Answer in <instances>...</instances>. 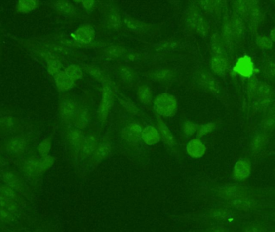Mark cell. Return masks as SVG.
Returning <instances> with one entry per match:
<instances>
[{"label": "cell", "mask_w": 275, "mask_h": 232, "mask_svg": "<svg viewBox=\"0 0 275 232\" xmlns=\"http://www.w3.org/2000/svg\"><path fill=\"white\" fill-rule=\"evenodd\" d=\"M55 82L57 88L62 92L70 89L74 83V81L72 80L71 78L65 74V71H61L55 75Z\"/></svg>", "instance_id": "d6986e66"}, {"label": "cell", "mask_w": 275, "mask_h": 232, "mask_svg": "<svg viewBox=\"0 0 275 232\" xmlns=\"http://www.w3.org/2000/svg\"><path fill=\"white\" fill-rule=\"evenodd\" d=\"M65 74L71 78L72 80H78L82 77V70L77 65H71L65 70Z\"/></svg>", "instance_id": "1f68e13d"}, {"label": "cell", "mask_w": 275, "mask_h": 232, "mask_svg": "<svg viewBox=\"0 0 275 232\" xmlns=\"http://www.w3.org/2000/svg\"><path fill=\"white\" fill-rule=\"evenodd\" d=\"M138 96L140 101L144 104H149L152 102V89L147 86H143L138 91Z\"/></svg>", "instance_id": "83f0119b"}, {"label": "cell", "mask_w": 275, "mask_h": 232, "mask_svg": "<svg viewBox=\"0 0 275 232\" xmlns=\"http://www.w3.org/2000/svg\"><path fill=\"white\" fill-rule=\"evenodd\" d=\"M235 211L227 206H219L212 209L209 212V217L220 224H230L236 220Z\"/></svg>", "instance_id": "5b68a950"}, {"label": "cell", "mask_w": 275, "mask_h": 232, "mask_svg": "<svg viewBox=\"0 0 275 232\" xmlns=\"http://www.w3.org/2000/svg\"><path fill=\"white\" fill-rule=\"evenodd\" d=\"M85 137L80 130H73L68 134V141L74 147L79 148L82 143Z\"/></svg>", "instance_id": "484cf974"}, {"label": "cell", "mask_w": 275, "mask_h": 232, "mask_svg": "<svg viewBox=\"0 0 275 232\" xmlns=\"http://www.w3.org/2000/svg\"><path fill=\"white\" fill-rule=\"evenodd\" d=\"M251 170V162L248 159H240L234 165L233 176L235 180L244 181L249 178Z\"/></svg>", "instance_id": "ba28073f"}, {"label": "cell", "mask_w": 275, "mask_h": 232, "mask_svg": "<svg viewBox=\"0 0 275 232\" xmlns=\"http://www.w3.org/2000/svg\"><path fill=\"white\" fill-rule=\"evenodd\" d=\"M217 194L226 202L250 196L246 188L239 184H227L219 187Z\"/></svg>", "instance_id": "3957f363"}, {"label": "cell", "mask_w": 275, "mask_h": 232, "mask_svg": "<svg viewBox=\"0 0 275 232\" xmlns=\"http://www.w3.org/2000/svg\"><path fill=\"white\" fill-rule=\"evenodd\" d=\"M273 112H274V115H275V106H274L273 107Z\"/></svg>", "instance_id": "11a10c76"}, {"label": "cell", "mask_w": 275, "mask_h": 232, "mask_svg": "<svg viewBox=\"0 0 275 232\" xmlns=\"http://www.w3.org/2000/svg\"><path fill=\"white\" fill-rule=\"evenodd\" d=\"M60 112L63 119L70 120L78 115L79 110H78V106L76 102L67 100L61 103V106H60Z\"/></svg>", "instance_id": "ac0fdd59"}, {"label": "cell", "mask_w": 275, "mask_h": 232, "mask_svg": "<svg viewBox=\"0 0 275 232\" xmlns=\"http://www.w3.org/2000/svg\"><path fill=\"white\" fill-rule=\"evenodd\" d=\"M2 158H1V156H0V165H1V164H2Z\"/></svg>", "instance_id": "9f6ffc18"}, {"label": "cell", "mask_w": 275, "mask_h": 232, "mask_svg": "<svg viewBox=\"0 0 275 232\" xmlns=\"http://www.w3.org/2000/svg\"><path fill=\"white\" fill-rule=\"evenodd\" d=\"M89 72L94 77H100L101 74H102V71L97 67L89 68Z\"/></svg>", "instance_id": "c3c4849f"}, {"label": "cell", "mask_w": 275, "mask_h": 232, "mask_svg": "<svg viewBox=\"0 0 275 232\" xmlns=\"http://www.w3.org/2000/svg\"><path fill=\"white\" fill-rule=\"evenodd\" d=\"M263 127L266 128V130H274L275 128V115H274L273 116L265 120Z\"/></svg>", "instance_id": "f6af8a7d"}, {"label": "cell", "mask_w": 275, "mask_h": 232, "mask_svg": "<svg viewBox=\"0 0 275 232\" xmlns=\"http://www.w3.org/2000/svg\"><path fill=\"white\" fill-rule=\"evenodd\" d=\"M73 37L77 42L83 44L91 43L95 37V33L90 25H84L73 33Z\"/></svg>", "instance_id": "8fae6325"}, {"label": "cell", "mask_w": 275, "mask_h": 232, "mask_svg": "<svg viewBox=\"0 0 275 232\" xmlns=\"http://www.w3.org/2000/svg\"><path fill=\"white\" fill-rule=\"evenodd\" d=\"M267 143V137L265 134H258L254 137L250 144V150L254 153L260 152Z\"/></svg>", "instance_id": "d4e9b609"}, {"label": "cell", "mask_w": 275, "mask_h": 232, "mask_svg": "<svg viewBox=\"0 0 275 232\" xmlns=\"http://www.w3.org/2000/svg\"><path fill=\"white\" fill-rule=\"evenodd\" d=\"M142 139L148 145H154L160 141V134L155 127H146L142 132Z\"/></svg>", "instance_id": "9a60e30c"}, {"label": "cell", "mask_w": 275, "mask_h": 232, "mask_svg": "<svg viewBox=\"0 0 275 232\" xmlns=\"http://www.w3.org/2000/svg\"><path fill=\"white\" fill-rule=\"evenodd\" d=\"M98 145L95 137L93 136H89V137H85L82 143L80 144L78 149L80 151V154L82 155L83 156L89 157V156H93V152L95 151Z\"/></svg>", "instance_id": "5bb4252c"}, {"label": "cell", "mask_w": 275, "mask_h": 232, "mask_svg": "<svg viewBox=\"0 0 275 232\" xmlns=\"http://www.w3.org/2000/svg\"><path fill=\"white\" fill-rule=\"evenodd\" d=\"M37 7V2L33 0H23L18 2V10L22 13H29Z\"/></svg>", "instance_id": "4dcf8cb0"}, {"label": "cell", "mask_w": 275, "mask_h": 232, "mask_svg": "<svg viewBox=\"0 0 275 232\" xmlns=\"http://www.w3.org/2000/svg\"><path fill=\"white\" fill-rule=\"evenodd\" d=\"M62 67L61 62L58 60H52L48 61V71L50 74L56 75L61 72V69Z\"/></svg>", "instance_id": "f35d334b"}, {"label": "cell", "mask_w": 275, "mask_h": 232, "mask_svg": "<svg viewBox=\"0 0 275 232\" xmlns=\"http://www.w3.org/2000/svg\"><path fill=\"white\" fill-rule=\"evenodd\" d=\"M126 24L128 28L131 29V30L134 31V32H136V33L145 32L148 28V26H147V24H144L143 22L134 20V19H126Z\"/></svg>", "instance_id": "f546056e"}, {"label": "cell", "mask_w": 275, "mask_h": 232, "mask_svg": "<svg viewBox=\"0 0 275 232\" xmlns=\"http://www.w3.org/2000/svg\"><path fill=\"white\" fill-rule=\"evenodd\" d=\"M255 42L258 48L262 50L271 49L273 46V42L271 41L270 37L266 36H258L256 38Z\"/></svg>", "instance_id": "d6a6232c"}, {"label": "cell", "mask_w": 275, "mask_h": 232, "mask_svg": "<svg viewBox=\"0 0 275 232\" xmlns=\"http://www.w3.org/2000/svg\"><path fill=\"white\" fill-rule=\"evenodd\" d=\"M22 168L28 175L37 176L40 175V158L37 156H31L25 159Z\"/></svg>", "instance_id": "7c38bea8"}, {"label": "cell", "mask_w": 275, "mask_h": 232, "mask_svg": "<svg viewBox=\"0 0 275 232\" xmlns=\"http://www.w3.org/2000/svg\"><path fill=\"white\" fill-rule=\"evenodd\" d=\"M167 74H168V71H166V70H162V71H159L158 73V78H166L167 77Z\"/></svg>", "instance_id": "f907efd6"}, {"label": "cell", "mask_w": 275, "mask_h": 232, "mask_svg": "<svg viewBox=\"0 0 275 232\" xmlns=\"http://www.w3.org/2000/svg\"><path fill=\"white\" fill-rule=\"evenodd\" d=\"M108 23L113 28H120L121 25V20L120 15L117 13H112L108 18Z\"/></svg>", "instance_id": "60d3db41"}, {"label": "cell", "mask_w": 275, "mask_h": 232, "mask_svg": "<svg viewBox=\"0 0 275 232\" xmlns=\"http://www.w3.org/2000/svg\"><path fill=\"white\" fill-rule=\"evenodd\" d=\"M0 223H1V222H0Z\"/></svg>", "instance_id": "91938a15"}, {"label": "cell", "mask_w": 275, "mask_h": 232, "mask_svg": "<svg viewBox=\"0 0 275 232\" xmlns=\"http://www.w3.org/2000/svg\"><path fill=\"white\" fill-rule=\"evenodd\" d=\"M225 206L238 212H250L258 208L259 200L251 196L240 197L237 199L230 200L225 202Z\"/></svg>", "instance_id": "277c9868"}, {"label": "cell", "mask_w": 275, "mask_h": 232, "mask_svg": "<svg viewBox=\"0 0 275 232\" xmlns=\"http://www.w3.org/2000/svg\"><path fill=\"white\" fill-rule=\"evenodd\" d=\"M228 65L226 56H215L212 60V70L215 74H222L226 71Z\"/></svg>", "instance_id": "603a6c76"}, {"label": "cell", "mask_w": 275, "mask_h": 232, "mask_svg": "<svg viewBox=\"0 0 275 232\" xmlns=\"http://www.w3.org/2000/svg\"><path fill=\"white\" fill-rule=\"evenodd\" d=\"M54 7L57 11L64 14H73L74 12V8L73 5L70 4L69 2H57L54 3Z\"/></svg>", "instance_id": "d590c367"}, {"label": "cell", "mask_w": 275, "mask_h": 232, "mask_svg": "<svg viewBox=\"0 0 275 232\" xmlns=\"http://www.w3.org/2000/svg\"><path fill=\"white\" fill-rule=\"evenodd\" d=\"M82 3L84 7H85V8L87 9H89L92 8V7L94 6L95 2H93V1H84V2H82Z\"/></svg>", "instance_id": "681fc988"}, {"label": "cell", "mask_w": 275, "mask_h": 232, "mask_svg": "<svg viewBox=\"0 0 275 232\" xmlns=\"http://www.w3.org/2000/svg\"><path fill=\"white\" fill-rule=\"evenodd\" d=\"M258 4H259V2H255V4L253 6L249 11L246 20H245V22H247L249 29L253 32V33H255L258 31V28L264 19V13L261 10L260 6Z\"/></svg>", "instance_id": "52a82bcc"}, {"label": "cell", "mask_w": 275, "mask_h": 232, "mask_svg": "<svg viewBox=\"0 0 275 232\" xmlns=\"http://www.w3.org/2000/svg\"><path fill=\"white\" fill-rule=\"evenodd\" d=\"M212 49L215 53V56H226L224 46H222L218 35L214 36L212 38Z\"/></svg>", "instance_id": "836d02e7"}, {"label": "cell", "mask_w": 275, "mask_h": 232, "mask_svg": "<svg viewBox=\"0 0 275 232\" xmlns=\"http://www.w3.org/2000/svg\"><path fill=\"white\" fill-rule=\"evenodd\" d=\"M22 201L17 192L7 186L0 187V206L15 215L20 211Z\"/></svg>", "instance_id": "7a4b0ae2"}, {"label": "cell", "mask_w": 275, "mask_h": 232, "mask_svg": "<svg viewBox=\"0 0 275 232\" xmlns=\"http://www.w3.org/2000/svg\"><path fill=\"white\" fill-rule=\"evenodd\" d=\"M123 52V48L119 46H112L106 50V53L111 56H119Z\"/></svg>", "instance_id": "ee69618b"}, {"label": "cell", "mask_w": 275, "mask_h": 232, "mask_svg": "<svg viewBox=\"0 0 275 232\" xmlns=\"http://www.w3.org/2000/svg\"><path fill=\"white\" fill-rule=\"evenodd\" d=\"M197 124H193L192 122H186L184 125V132L187 136H192L197 131Z\"/></svg>", "instance_id": "7bdbcfd3"}, {"label": "cell", "mask_w": 275, "mask_h": 232, "mask_svg": "<svg viewBox=\"0 0 275 232\" xmlns=\"http://www.w3.org/2000/svg\"><path fill=\"white\" fill-rule=\"evenodd\" d=\"M51 148H52V140L49 138H47L39 143L37 148V151L42 157H44V156H48Z\"/></svg>", "instance_id": "e575fe53"}, {"label": "cell", "mask_w": 275, "mask_h": 232, "mask_svg": "<svg viewBox=\"0 0 275 232\" xmlns=\"http://www.w3.org/2000/svg\"><path fill=\"white\" fill-rule=\"evenodd\" d=\"M15 215L7 211V209L3 208L0 206V222L10 224L15 221Z\"/></svg>", "instance_id": "8d00e7d4"}, {"label": "cell", "mask_w": 275, "mask_h": 232, "mask_svg": "<svg viewBox=\"0 0 275 232\" xmlns=\"http://www.w3.org/2000/svg\"><path fill=\"white\" fill-rule=\"evenodd\" d=\"M158 133L160 134V137H162V140L164 141L167 145L171 147L173 146L175 143L173 136L171 134L169 128H167V125L159 118H158Z\"/></svg>", "instance_id": "ffe728a7"}, {"label": "cell", "mask_w": 275, "mask_h": 232, "mask_svg": "<svg viewBox=\"0 0 275 232\" xmlns=\"http://www.w3.org/2000/svg\"><path fill=\"white\" fill-rule=\"evenodd\" d=\"M114 92L109 85H104L102 89V101L101 104L105 105L109 108L113 104Z\"/></svg>", "instance_id": "4316f807"}, {"label": "cell", "mask_w": 275, "mask_h": 232, "mask_svg": "<svg viewBox=\"0 0 275 232\" xmlns=\"http://www.w3.org/2000/svg\"><path fill=\"white\" fill-rule=\"evenodd\" d=\"M270 38H271L272 42H275V28H274L271 31V33H270Z\"/></svg>", "instance_id": "f5cc1de1"}, {"label": "cell", "mask_w": 275, "mask_h": 232, "mask_svg": "<svg viewBox=\"0 0 275 232\" xmlns=\"http://www.w3.org/2000/svg\"><path fill=\"white\" fill-rule=\"evenodd\" d=\"M230 20L232 21L233 25H234V29L236 31V35L237 37H240L242 35L244 31H245V24H244V20H242V18H240L238 15H236V13H234V15L231 16Z\"/></svg>", "instance_id": "f1b7e54d"}, {"label": "cell", "mask_w": 275, "mask_h": 232, "mask_svg": "<svg viewBox=\"0 0 275 232\" xmlns=\"http://www.w3.org/2000/svg\"><path fill=\"white\" fill-rule=\"evenodd\" d=\"M111 152V147L107 143H101L98 144L95 151L93 152V160L95 161H101L104 159L107 158Z\"/></svg>", "instance_id": "cb8c5ba5"}, {"label": "cell", "mask_w": 275, "mask_h": 232, "mask_svg": "<svg viewBox=\"0 0 275 232\" xmlns=\"http://www.w3.org/2000/svg\"><path fill=\"white\" fill-rule=\"evenodd\" d=\"M265 75L271 80H275V62H268L266 64L263 69Z\"/></svg>", "instance_id": "ab89813d"}, {"label": "cell", "mask_w": 275, "mask_h": 232, "mask_svg": "<svg viewBox=\"0 0 275 232\" xmlns=\"http://www.w3.org/2000/svg\"><path fill=\"white\" fill-rule=\"evenodd\" d=\"M1 175H2V174H1V172H0V177H1Z\"/></svg>", "instance_id": "6f0895ef"}, {"label": "cell", "mask_w": 275, "mask_h": 232, "mask_svg": "<svg viewBox=\"0 0 275 232\" xmlns=\"http://www.w3.org/2000/svg\"><path fill=\"white\" fill-rule=\"evenodd\" d=\"M269 228L267 224L260 221L246 223L240 228V232H267Z\"/></svg>", "instance_id": "44dd1931"}, {"label": "cell", "mask_w": 275, "mask_h": 232, "mask_svg": "<svg viewBox=\"0 0 275 232\" xmlns=\"http://www.w3.org/2000/svg\"><path fill=\"white\" fill-rule=\"evenodd\" d=\"M154 106L158 115L165 117H171L177 111V100L169 93H162L156 97Z\"/></svg>", "instance_id": "6da1fadb"}, {"label": "cell", "mask_w": 275, "mask_h": 232, "mask_svg": "<svg viewBox=\"0 0 275 232\" xmlns=\"http://www.w3.org/2000/svg\"><path fill=\"white\" fill-rule=\"evenodd\" d=\"M2 179L6 183V186L14 189L18 193H24L26 192L24 183L19 177L12 172H7L2 175Z\"/></svg>", "instance_id": "30bf717a"}, {"label": "cell", "mask_w": 275, "mask_h": 232, "mask_svg": "<svg viewBox=\"0 0 275 232\" xmlns=\"http://www.w3.org/2000/svg\"><path fill=\"white\" fill-rule=\"evenodd\" d=\"M123 77L126 80H131V78H132V76H131L130 72L127 71L126 70H123Z\"/></svg>", "instance_id": "816d5d0a"}, {"label": "cell", "mask_w": 275, "mask_h": 232, "mask_svg": "<svg viewBox=\"0 0 275 232\" xmlns=\"http://www.w3.org/2000/svg\"><path fill=\"white\" fill-rule=\"evenodd\" d=\"M188 24L191 28L197 31L198 33L206 32V24L204 23V19L198 14L190 15L188 19Z\"/></svg>", "instance_id": "7402d4cb"}, {"label": "cell", "mask_w": 275, "mask_h": 232, "mask_svg": "<svg viewBox=\"0 0 275 232\" xmlns=\"http://www.w3.org/2000/svg\"><path fill=\"white\" fill-rule=\"evenodd\" d=\"M142 132L143 129L141 126L136 123H134L124 128L122 131V137L128 143L135 144L139 143L142 139Z\"/></svg>", "instance_id": "9c48e42d"}, {"label": "cell", "mask_w": 275, "mask_h": 232, "mask_svg": "<svg viewBox=\"0 0 275 232\" xmlns=\"http://www.w3.org/2000/svg\"><path fill=\"white\" fill-rule=\"evenodd\" d=\"M256 1H236L233 3L234 11L236 15H238L243 20H246L247 16L249 15V11L252 7L255 4Z\"/></svg>", "instance_id": "e0dca14e"}, {"label": "cell", "mask_w": 275, "mask_h": 232, "mask_svg": "<svg viewBox=\"0 0 275 232\" xmlns=\"http://www.w3.org/2000/svg\"><path fill=\"white\" fill-rule=\"evenodd\" d=\"M7 149L8 152L13 154H21L26 151V140L21 137H14L8 141Z\"/></svg>", "instance_id": "2e32d148"}, {"label": "cell", "mask_w": 275, "mask_h": 232, "mask_svg": "<svg viewBox=\"0 0 275 232\" xmlns=\"http://www.w3.org/2000/svg\"><path fill=\"white\" fill-rule=\"evenodd\" d=\"M205 232H230V230L225 226H215L212 228H208Z\"/></svg>", "instance_id": "bcb514c9"}, {"label": "cell", "mask_w": 275, "mask_h": 232, "mask_svg": "<svg viewBox=\"0 0 275 232\" xmlns=\"http://www.w3.org/2000/svg\"><path fill=\"white\" fill-rule=\"evenodd\" d=\"M214 128L215 124L213 123L201 125V126L198 127L197 135L199 137H203L204 135L208 134V133L212 132Z\"/></svg>", "instance_id": "b9f144b4"}, {"label": "cell", "mask_w": 275, "mask_h": 232, "mask_svg": "<svg viewBox=\"0 0 275 232\" xmlns=\"http://www.w3.org/2000/svg\"><path fill=\"white\" fill-rule=\"evenodd\" d=\"M187 152L191 156L199 158L205 154L206 147L199 138H195L192 139L187 145Z\"/></svg>", "instance_id": "4fadbf2b"}, {"label": "cell", "mask_w": 275, "mask_h": 232, "mask_svg": "<svg viewBox=\"0 0 275 232\" xmlns=\"http://www.w3.org/2000/svg\"><path fill=\"white\" fill-rule=\"evenodd\" d=\"M120 102H121V104L123 105L124 107H125L128 111H130V112L131 113L136 112L137 108L134 104H132V102H126V101H123V100L121 99H120Z\"/></svg>", "instance_id": "7dc6e473"}, {"label": "cell", "mask_w": 275, "mask_h": 232, "mask_svg": "<svg viewBox=\"0 0 275 232\" xmlns=\"http://www.w3.org/2000/svg\"><path fill=\"white\" fill-rule=\"evenodd\" d=\"M267 232H275V228H271V229H268Z\"/></svg>", "instance_id": "db71d44e"}, {"label": "cell", "mask_w": 275, "mask_h": 232, "mask_svg": "<svg viewBox=\"0 0 275 232\" xmlns=\"http://www.w3.org/2000/svg\"><path fill=\"white\" fill-rule=\"evenodd\" d=\"M54 158L51 156H44L40 158V174L45 173L54 164Z\"/></svg>", "instance_id": "74e56055"}, {"label": "cell", "mask_w": 275, "mask_h": 232, "mask_svg": "<svg viewBox=\"0 0 275 232\" xmlns=\"http://www.w3.org/2000/svg\"><path fill=\"white\" fill-rule=\"evenodd\" d=\"M234 71L236 74H240V76L251 78L255 71L254 64L252 61L251 57L249 56L240 57L234 65Z\"/></svg>", "instance_id": "8992f818"}, {"label": "cell", "mask_w": 275, "mask_h": 232, "mask_svg": "<svg viewBox=\"0 0 275 232\" xmlns=\"http://www.w3.org/2000/svg\"></svg>", "instance_id": "680465c9"}]
</instances>
